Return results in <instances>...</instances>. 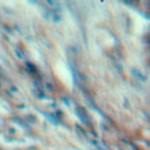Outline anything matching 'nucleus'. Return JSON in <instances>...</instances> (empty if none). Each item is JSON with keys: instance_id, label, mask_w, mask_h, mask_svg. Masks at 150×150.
Here are the masks:
<instances>
[]
</instances>
